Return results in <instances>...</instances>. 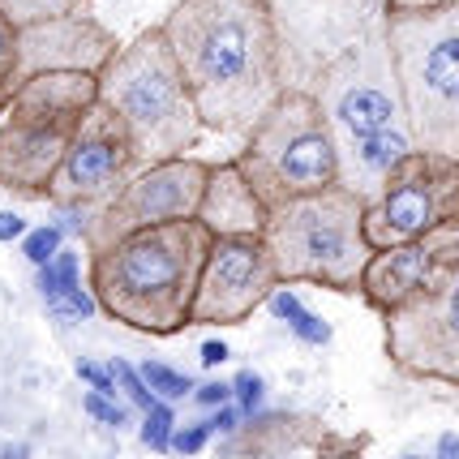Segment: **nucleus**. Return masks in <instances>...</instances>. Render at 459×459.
Returning <instances> with one entry per match:
<instances>
[{
  "instance_id": "f257e3e1",
  "label": "nucleus",
  "mask_w": 459,
  "mask_h": 459,
  "mask_svg": "<svg viewBox=\"0 0 459 459\" xmlns=\"http://www.w3.org/2000/svg\"><path fill=\"white\" fill-rule=\"evenodd\" d=\"M160 26L194 91L206 134L245 138L288 91L271 0H177Z\"/></svg>"
},
{
  "instance_id": "f03ea898",
  "label": "nucleus",
  "mask_w": 459,
  "mask_h": 459,
  "mask_svg": "<svg viewBox=\"0 0 459 459\" xmlns=\"http://www.w3.org/2000/svg\"><path fill=\"white\" fill-rule=\"evenodd\" d=\"M211 254V232L198 220L160 223L86 254V288L100 314L138 335H180L194 326L202 266Z\"/></svg>"
},
{
  "instance_id": "7ed1b4c3",
  "label": "nucleus",
  "mask_w": 459,
  "mask_h": 459,
  "mask_svg": "<svg viewBox=\"0 0 459 459\" xmlns=\"http://www.w3.org/2000/svg\"><path fill=\"white\" fill-rule=\"evenodd\" d=\"M100 103H108L134 134L142 168L194 155L198 138L206 134L194 91L163 39L160 22L138 30L100 69Z\"/></svg>"
},
{
  "instance_id": "20e7f679",
  "label": "nucleus",
  "mask_w": 459,
  "mask_h": 459,
  "mask_svg": "<svg viewBox=\"0 0 459 459\" xmlns=\"http://www.w3.org/2000/svg\"><path fill=\"white\" fill-rule=\"evenodd\" d=\"M365 206L369 202L343 185L271 206L262 240L275 258L280 283H314L360 297V275L374 258V245L365 240Z\"/></svg>"
},
{
  "instance_id": "39448f33",
  "label": "nucleus",
  "mask_w": 459,
  "mask_h": 459,
  "mask_svg": "<svg viewBox=\"0 0 459 459\" xmlns=\"http://www.w3.org/2000/svg\"><path fill=\"white\" fill-rule=\"evenodd\" d=\"M417 151L459 160V4L382 18Z\"/></svg>"
},
{
  "instance_id": "423d86ee",
  "label": "nucleus",
  "mask_w": 459,
  "mask_h": 459,
  "mask_svg": "<svg viewBox=\"0 0 459 459\" xmlns=\"http://www.w3.org/2000/svg\"><path fill=\"white\" fill-rule=\"evenodd\" d=\"M95 103L100 74L52 69L22 82L0 117V189L13 198H48L60 160Z\"/></svg>"
},
{
  "instance_id": "0eeeda50",
  "label": "nucleus",
  "mask_w": 459,
  "mask_h": 459,
  "mask_svg": "<svg viewBox=\"0 0 459 459\" xmlns=\"http://www.w3.org/2000/svg\"><path fill=\"white\" fill-rule=\"evenodd\" d=\"M232 160L266 211L340 185L335 129L322 117L318 100L292 86L254 120V129L245 134Z\"/></svg>"
},
{
  "instance_id": "6e6552de",
  "label": "nucleus",
  "mask_w": 459,
  "mask_h": 459,
  "mask_svg": "<svg viewBox=\"0 0 459 459\" xmlns=\"http://www.w3.org/2000/svg\"><path fill=\"white\" fill-rule=\"evenodd\" d=\"M300 91H309L318 100L322 117L335 129V142L365 138V134H378L386 125H408L382 22L369 26L365 35H357L352 43H343L340 52H331Z\"/></svg>"
},
{
  "instance_id": "1a4fd4ad",
  "label": "nucleus",
  "mask_w": 459,
  "mask_h": 459,
  "mask_svg": "<svg viewBox=\"0 0 459 459\" xmlns=\"http://www.w3.org/2000/svg\"><path fill=\"white\" fill-rule=\"evenodd\" d=\"M459 215V160L434 151H408L382 194L365 206V240L374 249H391L425 237L429 228Z\"/></svg>"
},
{
  "instance_id": "9d476101",
  "label": "nucleus",
  "mask_w": 459,
  "mask_h": 459,
  "mask_svg": "<svg viewBox=\"0 0 459 459\" xmlns=\"http://www.w3.org/2000/svg\"><path fill=\"white\" fill-rule=\"evenodd\" d=\"M378 318L382 348L395 374L412 382L459 386V266L442 283Z\"/></svg>"
},
{
  "instance_id": "9b49d317",
  "label": "nucleus",
  "mask_w": 459,
  "mask_h": 459,
  "mask_svg": "<svg viewBox=\"0 0 459 459\" xmlns=\"http://www.w3.org/2000/svg\"><path fill=\"white\" fill-rule=\"evenodd\" d=\"M206 172H211V163L194 160V155L138 168V172L125 180L117 194L91 215L86 254H95V249H103V245H112V240H120V237H129V232H142V228L198 220Z\"/></svg>"
},
{
  "instance_id": "f8f14e48",
  "label": "nucleus",
  "mask_w": 459,
  "mask_h": 459,
  "mask_svg": "<svg viewBox=\"0 0 459 459\" xmlns=\"http://www.w3.org/2000/svg\"><path fill=\"white\" fill-rule=\"evenodd\" d=\"M138 168L142 160L138 146H134V134L125 129V120L108 103H95L86 112V120H82V129L74 134V142H69L65 160H60V172L52 180L48 202L52 206L100 211Z\"/></svg>"
},
{
  "instance_id": "ddd939ff",
  "label": "nucleus",
  "mask_w": 459,
  "mask_h": 459,
  "mask_svg": "<svg viewBox=\"0 0 459 459\" xmlns=\"http://www.w3.org/2000/svg\"><path fill=\"white\" fill-rule=\"evenodd\" d=\"M280 288V271L262 237H211L202 266L194 326H240Z\"/></svg>"
},
{
  "instance_id": "4468645a",
  "label": "nucleus",
  "mask_w": 459,
  "mask_h": 459,
  "mask_svg": "<svg viewBox=\"0 0 459 459\" xmlns=\"http://www.w3.org/2000/svg\"><path fill=\"white\" fill-rule=\"evenodd\" d=\"M459 266V215L455 220L429 228L425 237L391 245V249H374V258L360 275V300L386 314L403 300L420 297L425 288L442 283Z\"/></svg>"
},
{
  "instance_id": "2eb2a0df",
  "label": "nucleus",
  "mask_w": 459,
  "mask_h": 459,
  "mask_svg": "<svg viewBox=\"0 0 459 459\" xmlns=\"http://www.w3.org/2000/svg\"><path fill=\"white\" fill-rule=\"evenodd\" d=\"M18 39H22V82L35 78V74H52V69L100 74L103 65L125 48L91 9H78V13L48 22H30V26H22Z\"/></svg>"
},
{
  "instance_id": "dca6fc26",
  "label": "nucleus",
  "mask_w": 459,
  "mask_h": 459,
  "mask_svg": "<svg viewBox=\"0 0 459 459\" xmlns=\"http://www.w3.org/2000/svg\"><path fill=\"white\" fill-rule=\"evenodd\" d=\"M198 223L211 237H262L266 228V206L249 189V180L240 177L237 160H215L206 172L202 189Z\"/></svg>"
},
{
  "instance_id": "f3484780",
  "label": "nucleus",
  "mask_w": 459,
  "mask_h": 459,
  "mask_svg": "<svg viewBox=\"0 0 459 459\" xmlns=\"http://www.w3.org/2000/svg\"><path fill=\"white\" fill-rule=\"evenodd\" d=\"M408 151H417L408 125H386L378 134L340 142V185L348 194L374 202L382 194L386 177L395 172V163H400Z\"/></svg>"
},
{
  "instance_id": "a211bd4d",
  "label": "nucleus",
  "mask_w": 459,
  "mask_h": 459,
  "mask_svg": "<svg viewBox=\"0 0 459 459\" xmlns=\"http://www.w3.org/2000/svg\"><path fill=\"white\" fill-rule=\"evenodd\" d=\"M331 429L314 412H254L240 420L237 434H228L223 455L232 459H280L292 455L297 446H314Z\"/></svg>"
},
{
  "instance_id": "6ab92c4d",
  "label": "nucleus",
  "mask_w": 459,
  "mask_h": 459,
  "mask_svg": "<svg viewBox=\"0 0 459 459\" xmlns=\"http://www.w3.org/2000/svg\"><path fill=\"white\" fill-rule=\"evenodd\" d=\"M82 258L65 245L56 258L48 262V266H39V292L43 300H48V309L56 314V318L65 322H86L100 314V305H95V292L91 288H82Z\"/></svg>"
},
{
  "instance_id": "aec40b11",
  "label": "nucleus",
  "mask_w": 459,
  "mask_h": 459,
  "mask_svg": "<svg viewBox=\"0 0 459 459\" xmlns=\"http://www.w3.org/2000/svg\"><path fill=\"white\" fill-rule=\"evenodd\" d=\"M22 26L4 9H0V117L13 100V91L22 86Z\"/></svg>"
},
{
  "instance_id": "412c9836",
  "label": "nucleus",
  "mask_w": 459,
  "mask_h": 459,
  "mask_svg": "<svg viewBox=\"0 0 459 459\" xmlns=\"http://www.w3.org/2000/svg\"><path fill=\"white\" fill-rule=\"evenodd\" d=\"M138 374H142V382L151 386V395H155V400H163V403L189 400V395H194V386H198L194 378H185L180 369L163 365V360H142Z\"/></svg>"
},
{
  "instance_id": "4be33fe9",
  "label": "nucleus",
  "mask_w": 459,
  "mask_h": 459,
  "mask_svg": "<svg viewBox=\"0 0 459 459\" xmlns=\"http://www.w3.org/2000/svg\"><path fill=\"white\" fill-rule=\"evenodd\" d=\"M91 0H0V9L18 26H30V22H48V18H65V13H78Z\"/></svg>"
},
{
  "instance_id": "5701e85b",
  "label": "nucleus",
  "mask_w": 459,
  "mask_h": 459,
  "mask_svg": "<svg viewBox=\"0 0 459 459\" xmlns=\"http://www.w3.org/2000/svg\"><path fill=\"white\" fill-rule=\"evenodd\" d=\"M142 442H146V451H172V434H177V403H155L151 412H142Z\"/></svg>"
},
{
  "instance_id": "b1692460",
  "label": "nucleus",
  "mask_w": 459,
  "mask_h": 459,
  "mask_svg": "<svg viewBox=\"0 0 459 459\" xmlns=\"http://www.w3.org/2000/svg\"><path fill=\"white\" fill-rule=\"evenodd\" d=\"M60 249H65V232H60L56 223H43V228H30L26 237H22V258L30 262L35 271L48 266V262L56 258Z\"/></svg>"
},
{
  "instance_id": "393cba45",
  "label": "nucleus",
  "mask_w": 459,
  "mask_h": 459,
  "mask_svg": "<svg viewBox=\"0 0 459 459\" xmlns=\"http://www.w3.org/2000/svg\"><path fill=\"white\" fill-rule=\"evenodd\" d=\"M108 369H112V378H117V386L120 391H125V400H129V408H134V412H151V408H155V395H151V386H146V382H142V374L138 369H134V365H129V360H108Z\"/></svg>"
},
{
  "instance_id": "a878e982",
  "label": "nucleus",
  "mask_w": 459,
  "mask_h": 459,
  "mask_svg": "<svg viewBox=\"0 0 459 459\" xmlns=\"http://www.w3.org/2000/svg\"><path fill=\"white\" fill-rule=\"evenodd\" d=\"M232 403H237L245 417L262 412V403H266V378H262V374H254V369H240V374H232Z\"/></svg>"
},
{
  "instance_id": "bb28decb",
  "label": "nucleus",
  "mask_w": 459,
  "mask_h": 459,
  "mask_svg": "<svg viewBox=\"0 0 459 459\" xmlns=\"http://www.w3.org/2000/svg\"><path fill=\"white\" fill-rule=\"evenodd\" d=\"M288 326H292V335H297L300 343H309V348H326V343L335 340V326L326 318H318V314H309V309H300Z\"/></svg>"
},
{
  "instance_id": "cd10ccee",
  "label": "nucleus",
  "mask_w": 459,
  "mask_h": 459,
  "mask_svg": "<svg viewBox=\"0 0 459 459\" xmlns=\"http://www.w3.org/2000/svg\"><path fill=\"white\" fill-rule=\"evenodd\" d=\"M365 446H369V438H365V434H357V438L326 434V438L314 442V455H309V459H365Z\"/></svg>"
},
{
  "instance_id": "c85d7f7f",
  "label": "nucleus",
  "mask_w": 459,
  "mask_h": 459,
  "mask_svg": "<svg viewBox=\"0 0 459 459\" xmlns=\"http://www.w3.org/2000/svg\"><path fill=\"white\" fill-rule=\"evenodd\" d=\"M82 408H86V417H95L100 425H112V429H125L129 425V408H120L112 395H100V391H86V400H82Z\"/></svg>"
},
{
  "instance_id": "c756f323",
  "label": "nucleus",
  "mask_w": 459,
  "mask_h": 459,
  "mask_svg": "<svg viewBox=\"0 0 459 459\" xmlns=\"http://www.w3.org/2000/svg\"><path fill=\"white\" fill-rule=\"evenodd\" d=\"M215 434V425L211 420H198V425H177V434H172V451L177 455H202L206 451V442Z\"/></svg>"
},
{
  "instance_id": "7c9ffc66",
  "label": "nucleus",
  "mask_w": 459,
  "mask_h": 459,
  "mask_svg": "<svg viewBox=\"0 0 459 459\" xmlns=\"http://www.w3.org/2000/svg\"><path fill=\"white\" fill-rule=\"evenodd\" d=\"M74 374H78L91 391H100V395H112V400H117V378H112V369H108V365H100V360H91V357H78Z\"/></svg>"
},
{
  "instance_id": "2f4dec72",
  "label": "nucleus",
  "mask_w": 459,
  "mask_h": 459,
  "mask_svg": "<svg viewBox=\"0 0 459 459\" xmlns=\"http://www.w3.org/2000/svg\"><path fill=\"white\" fill-rule=\"evenodd\" d=\"M194 403L206 408V412H215L223 403H232V382H198L194 386Z\"/></svg>"
},
{
  "instance_id": "473e14b6",
  "label": "nucleus",
  "mask_w": 459,
  "mask_h": 459,
  "mask_svg": "<svg viewBox=\"0 0 459 459\" xmlns=\"http://www.w3.org/2000/svg\"><path fill=\"white\" fill-rule=\"evenodd\" d=\"M300 309H305V305H300L297 292H288V283H280V288L271 292V300H266V314H271V318H280V322H292Z\"/></svg>"
},
{
  "instance_id": "72a5a7b5",
  "label": "nucleus",
  "mask_w": 459,
  "mask_h": 459,
  "mask_svg": "<svg viewBox=\"0 0 459 459\" xmlns=\"http://www.w3.org/2000/svg\"><path fill=\"white\" fill-rule=\"evenodd\" d=\"M198 360H202V369H220V365L232 360V348H228L223 340H206L198 348Z\"/></svg>"
},
{
  "instance_id": "f704fd0d",
  "label": "nucleus",
  "mask_w": 459,
  "mask_h": 459,
  "mask_svg": "<svg viewBox=\"0 0 459 459\" xmlns=\"http://www.w3.org/2000/svg\"><path fill=\"white\" fill-rule=\"evenodd\" d=\"M240 420H245V412H240L237 403H223V408H215V417H211V425H215V434H237Z\"/></svg>"
},
{
  "instance_id": "c9c22d12",
  "label": "nucleus",
  "mask_w": 459,
  "mask_h": 459,
  "mask_svg": "<svg viewBox=\"0 0 459 459\" xmlns=\"http://www.w3.org/2000/svg\"><path fill=\"white\" fill-rule=\"evenodd\" d=\"M30 232L26 228V220H22L18 211H0V245H9V240H22Z\"/></svg>"
},
{
  "instance_id": "e433bc0d",
  "label": "nucleus",
  "mask_w": 459,
  "mask_h": 459,
  "mask_svg": "<svg viewBox=\"0 0 459 459\" xmlns=\"http://www.w3.org/2000/svg\"><path fill=\"white\" fill-rule=\"evenodd\" d=\"M438 4H459V0H386V13H395V9H438Z\"/></svg>"
},
{
  "instance_id": "4c0bfd02",
  "label": "nucleus",
  "mask_w": 459,
  "mask_h": 459,
  "mask_svg": "<svg viewBox=\"0 0 459 459\" xmlns=\"http://www.w3.org/2000/svg\"><path fill=\"white\" fill-rule=\"evenodd\" d=\"M434 459H459V434H442L434 442Z\"/></svg>"
},
{
  "instance_id": "58836bf2",
  "label": "nucleus",
  "mask_w": 459,
  "mask_h": 459,
  "mask_svg": "<svg viewBox=\"0 0 459 459\" xmlns=\"http://www.w3.org/2000/svg\"><path fill=\"white\" fill-rule=\"evenodd\" d=\"M0 459H26V446H4V451H0Z\"/></svg>"
},
{
  "instance_id": "ea45409f",
  "label": "nucleus",
  "mask_w": 459,
  "mask_h": 459,
  "mask_svg": "<svg viewBox=\"0 0 459 459\" xmlns=\"http://www.w3.org/2000/svg\"><path fill=\"white\" fill-rule=\"evenodd\" d=\"M403 459H420V455H403Z\"/></svg>"
}]
</instances>
